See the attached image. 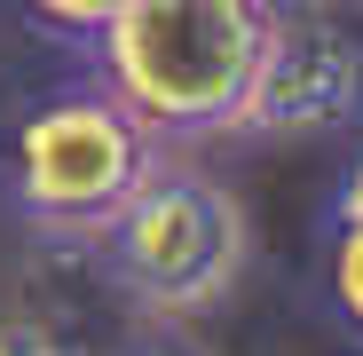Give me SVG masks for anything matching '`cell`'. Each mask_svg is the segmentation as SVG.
Wrapping results in <instances>:
<instances>
[{"mask_svg": "<svg viewBox=\"0 0 363 356\" xmlns=\"http://www.w3.org/2000/svg\"><path fill=\"white\" fill-rule=\"evenodd\" d=\"M277 9L269 0H127L87 48L95 80L158 143H206L245 127Z\"/></svg>", "mask_w": 363, "mask_h": 356, "instance_id": "1", "label": "cell"}, {"mask_svg": "<svg viewBox=\"0 0 363 356\" xmlns=\"http://www.w3.org/2000/svg\"><path fill=\"white\" fill-rule=\"evenodd\" d=\"M158 174V135L103 80L55 87L24 111L9 143V198L40 237L95 246L103 222Z\"/></svg>", "mask_w": 363, "mask_h": 356, "instance_id": "2", "label": "cell"}, {"mask_svg": "<svg viewBox=\"0 0 363 356\" xmlns=\"http://www.w3.org/2000/svg\"><path fill=\"white\" fill-rule=\"evenodd\" d=\"M103 277L143 301L150 317H198L213 301H229V285L245 277L253 230L213 174H150V183L118 206L95 237Z\"/></svg>", "mask_w": 363, "mask_h": 356, "instance_id": "3", "label": "cell"}, {"mask_svg": "<svg viewBox=\"0 0 363 356\" xmlns=\"http://www.w3.org/2000/svg\"><path fill=\"white\" fill-rule=\"evenodd\" d=\"M363 111V48L332 24H284L269 32L261 80L245 95L253 135H300V127H340Z\"/></svg>", "mask_w": 363, "mask_h": 356, "instance_id": "4", "label": "cell"}, {"mask_svg": "<svg viewBox=\"0 0 363 356\" xmlns=\"http://www.w3.org/2000/svg\"><path fill=\"white\" fill-rule=\"evenodd\" d=\"M324 277H332V309L363 333V206H332V261H324Z\"/></svg>", "mask_w": 363, "mask_h": 356, "instance_id": "5", "label": "cell"}, {"mask_svg": "<svg viewBox=\"0 0 363 356\" xmlns=\"http://www.w3.org/2000/svg\"><path fill=\"white\" fill-rule=\"evenodd\" d=\"M24 9H32V24H40V32L79 40V48H87V40H95L118 9H127V0H24Z\"/></svg>", "mask_w": 363, "mask_h": 356, "instance_id": "6", "label": "cell"}, {"mask_svg": "<svg viewBox=\"0 0 363 356\" xmlns=\"http://www.w3.org/2000/svg\"><path fill=\"white\" fill-rule=\"evenodd\" d=\"M0 356H72V348L32 317H0Z\"/></svg>", "mask_w": 363, "mask_h": 356, "instance_id": "7", "label": "cell"}, {"mask_svg": "<svg viewBox=\"0 0 363 356\" xmlns=\"http://www.w3.org/2000/svg\"><path fill=\"white\" fill-rule=\"evenodd\" d=\"M118 356H198V348H190V340H174V333H135Z\"/></svg>", "mask_w": 363, "mask_h": 356, "instance_id": "8", "label": "cell"}, {"mask_svg": "<svg viewBox=\"0 0 363 356\" xmlns=\"http://www.w3.org/2000/svg\"><path fill=\"white\" fill-rule=\"evenodd\" d=\"M340 206H363V158H355V174L340 183Z\"/></svg>", "mask_w": 363, "mask_h": 356, "instance_id": "9", "label": "cell"}]
</instances>
